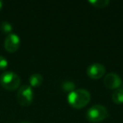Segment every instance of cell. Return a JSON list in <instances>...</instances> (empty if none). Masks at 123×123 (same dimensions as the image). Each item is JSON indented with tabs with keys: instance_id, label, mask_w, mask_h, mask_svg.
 <instances>
[{
	"instance_id": "obj_1",
	"label": "cell",
	"mask_w": 123,
	"mask_h": 123,
	"mask_svg": "<svg viewBox=\"0 0 123 123\" xmlns=\"http://www.w3.org/2000/svg\"><path fill=\"white\" fill-rule=\"evenodd\" d=\"M91 99V94L84 89H77L68 95V103L74 109H82L85 107Z\"/></svg>"
},
{
	"instance_id": "obj_2",
	"label": "cell",
	"mask_w": 123,
	"mask_h": 123,
	"mask_svg": "<svg viewBox=\"0 0 123 123\" xmlns=\"http://www.w3.org/2000/svg\"><path fill=\"white\" fill-rule=\"evenodd\" d=\"M109 116V112L105 106L101 105H95L89 108L86 113L88 121L93 123L100 122Z\"/></svg>"
},
{
	"instance_id": "obj_3",
	"label": "cell",
	"mask_w": 123,
	"mask_h": 123,
	"mask_svg": "<svg viewBox=\"0 0 123 123\" xmlns=\"http://www.w3.org/2000/svg\"><path fill=\"white\" fill-rule=\"evenodd\" d=\"M0 84L5 89L13 91L17 89L20 84V78L17 74L11 71L5 72L0 77Z\"/></svg>"
},
{
	"instance_id": "obj_4",
	"label": "cell",
	"mask_w": 123,
	"mask_h": 123,
	"mask_svg": "<svg viewBox=\"0 0 123 123\" xmlns=\"http://www.w3.org/2000/svg\"><path fill=\"white\" fill-rule=\"evenodd\" d=\"M34 99V92L30 85H23L19 89L17 93V100L22 106H29Z\"/></svg>"
},
{
	"instance_id": "obj_5",
	"label": "cell",
	"mask_w": 123,
	"mask_h": 123,
	"mask_svg": "<svg viewBox=\"0 0 123 123\" xmlns=\"http://www.w3.org/2000/svg\"><path fill=\"white\" fill-rule=\"evenodd\" d=\"M4 49L9 52H15L20 46V38L15 33H10L4 40Z\"/></svg>"
},
{
	"instance_id": "obj_6",
	"label": "cell",
	"mask_w": 123,
	"mask_h": 123,
	"mask_svg": "<svg viewBox=\"0 0 123 123\" xmlns=\"http://www.w3.org/2000/svg\"><path fill=\"white\" fill-rule=\"evenodd\" d=\"M104 84L109 89H118L122 84V80L117 74L110 73L104 78Z\"/></svg>"
},
{
	"instance_id": "obj_7",
	"label": "cell",
	"mask_w": 123,
	"mask_h": 123,
	"mask_svg": "<svg viewBox=\"0 0 123 123\" xmlns=\"http://www.w3.org/2000/svg\"><path fill=\"white\" fill-rule=\"evenodd\" d=\"M105 74V68L100 63H93L87 68V75L92 79H99Z\"/></svg>"
},
{
	"instance_id": "obj_8",
	"label": "cell",
	"mask_w": 123,
	"mask_h": 123,
	"mask_svg": "<svg viewBox=\"0 0 123 123\" xmlns=\"http://www.w3.org/2000/svg\"><path fill=\"white\" fill-rule=\"evenodd\" d=\"M29 82L31 88L40 87L43 83V77L40 74H33L30 76Z\"/></svg>"
},
{
	"instance_id": "obj_9",
	"label": "cell",
	"mask_w": 123,
	"mask_h": 123,
	"mask_svg": "<svg viewBox=\"0 0 123 123\" xmlns=\"http://www.w3.org/2000/svg\"><path fill=\"white\" fill-rule=\"evenodd\" d=\"M112 101L116 105H121L123 104V89H118L113 92L111 95Z\"/></svg>"
},
{
	"instance_id": "obj_10",
	"label": "cell",
	"mask_w": 123,
	"mask_h": 123,
	"mask_svg": "<svg viewBox=\"0 0 123 123\" xmlns=\"http://www.w3.org/2000/svg\"><path fill=\"white\" fill-rule=\"evenodd\" d=\"M62 89H63L65 92H68L69 94V93H71L74 90H75L76 86H75V84H74V82L66 80L62 84Z\"/></svg>"
},
{
	"instance_id": "obj_11",
	"label": "cell",
	"mask_w": 123,
	"mask_h": 123,
	"mask_svg": "<svg viewBox=\"0 0 123 123\" xmlns=\"http://www.w3.org/2000/svg\"><path fill=\"white\" fill-rule=\"evenodd\" d=\"M89 4L93 5L95 8L103 9V8L107 7V5L110 4V1L108 0H94V1H89Z\"/></svg>"
},
{
	"instance_id": "obj_12",
	"label": "cell",
	"mask_w": 123,
	"mask_h": 123,
	"mask_svg": "<svg viewBox=\"0 0 123 123\" xmlns=\"http://www.w3.org/2000/svg\"><path fill=\"white\" fill-rule=\"evenodd\" d=\"M0 30L4 33L9 35V34H10V33H12L11 31H12V30H13V26H12V25L8 22V21H3V22L0 24Z\"/></svg>"
},
{
	"instance_id": "obj_13",
	"label": "cell",
	"mask_w": 123,
	"mask_h": 123,
	"mask_svg": "<svg viewBox=\"0 0 123 123\" xmlns=\"http://www.w3.org/2000/svg\"><path fill=\"white\" fill-rule=\"evenodd\" d=\"M9 65V62H8V60L6 59L4 56H0V70H4Z\"/></svg>"
},
{
	"instance_id": "obj_14",
	"label": "cell",
	"mask_w": 123,
	"mask_h": 123,
	"mask_svg": "<svg viewBox=\"0 0 123 123\" xmlns=\"http://www.w3.org/2000/svg\"><path fill=\"white\" fill-rule=\"evenodd\" d=\"M2 8H3V2L1 1V0H0V10L2 9Z\"/></svg>"
},
{
	"instance_id": "obj_15",
	"label": "cell",
	"mask_w": 123,
	"mask_h": 123,
	"mask_svg": "<svg viewBox=\"0 0 123 123\" xmlns=\"http://www.w3.org/2000/svg\"><path fill=\"white\" fill-rule=\"evenodd\" d=\"M19 123H31V122H29V121H21V122H19Z\"/></svg>"
}]
</instances>
